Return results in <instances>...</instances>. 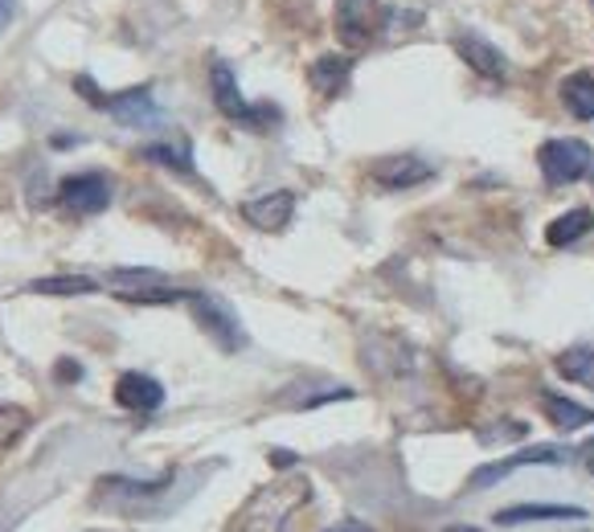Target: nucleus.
<instances>
[{"mask_svg":"<svg viewBox=\"0 0 594 532\" xmlns=\"http://www.w3.org/2000/svg\"><path fill=\"white\" fill-rule=\"evenodd\" d=\"M562 102L574 119H594V74H570L562 83Z\"/></svg>","mask_w":594,"mask_h":532,"instance_id":"nucleus-17","label":"nucleus"},{"mask_svg":"<svg viewBox=\"0 0 594 532\" xmlns=\"http://www.w3.org/2000/svg\"><path fill=\"white\" fill-rule=\"evenodd\" d=\"M369 176H374L381 188H414L422 185V181H431L435 169L419 156H386L369 169Z\"/></svg>","mask_w":594,"mask_h":532,"instance_id":"nucleus-11","label":"nucleus"},{"mask_svg":"<svg viewBox=\"0 0 594 532\" xmlns=\"http://www.w3.org/2000/svg\"><path fill=\"white\" fill-rule=\"evenodd\" d=\"M116 402L131 414H156L164 405V386L148 373H123L116 381Z\"/></svg>","mask_w":594,"mask_h":532,"instance_id":"nucleus-10","label":"nucleus"},{"mask_svg":"<svg viewBox=\"0 0 594 532\" xmlns=\"http://www.w3.org/2000/svg\"><path fill=\"white\" fill-rule=\"evenodd\" d=\"M558 373L565 381H579V386L594 389V348H565L558 357Z\"/></svg>","mask_w":594,"mask_h":532,"instance_id":"nucleus-19","label":"nucleus"},{"mask_svg":"<svg viewBox=\"0 0 594 532\" xmlns=\"http://www.w3.org/2000/svg\"><path fill=\"white\" fill-rule=\"evenodd\" d=\"M565 459H570V455H565L562 446H529V450H517V455H508V459L488 463V467L472 471L467 488L484 491V488H493V484H500L505 475H512L517 467H537V463H565Z\"/></svg>","mask_w":594,"mask_h":532,"instance_id":"nucleus-8","label":"nucleus"},{"mask_svg":"<svg viewBox=\"0 0 594 532\" xmlns=\"http://www.w3.org/2000/svg\"><path fill=\"white\" fill-rule=\"evenodd\" d=\"M312 500V484L304 475H288V479H276L267 484L242 503V512L234 517L230 532H283L288 520Z\"/></svg>","mask_w":594,"mask_h":532,"instance_id":"nucleus-1","label":"nucleus"},{"mask_svg":"<svg viewBox=\"0 0 594 532\" xmlns=\"http://www.w3.org/2000/svg\"><path fill=\"white\" fill-rule=\"evenodd\" d=\"M13 17H17V0H0V33L13 25Z\"/></svg>","mask_w":594,"mask_h":532,"instance_id":"nucleus-22","label":"nucleus"},{"mask_svg":"<svg viewBox=\"0 0 594 532\" xmlns=\"http://www.w3.org/2000/svg\"><path fill=\"white\" fill-rule=\"evenodd\" d=\"M348 74H353V58H345V54H324V58H316L307 66V83H312L324 99H336V95L348 87Z\"/></svg>","mask_w":594,"mask_h":532,"instance_id":"nucleus-14","label":"nucleus"},{"mask_svg":"<svg viewBox=\"0 0 594 532\" xmlns=\"http://www.w3.org/2000/svg\"><path fill=\"white\" fill-rule=\"evenodd\" d=\"M451 532H476V529H451Z\"/></svg>","mask_w":594,"mask_h":532,"instance_id":"nucleus-27","label":"nucleus"},{"mask_svg":"<svg viewBox=\"0 0 594 532\" xmlns=\"http://www.w3.org/2000/svg\"><path fill=\"white\" fill-rule=\"evenodd\" d=\"M30 291L33 295H90L99 291V283L87 274H45V279H33Z\"/></svg>","mask_w":594,"mask_h":532,"instance_id":"nucleus-18","label":"nucleus"},{"mask_svg":"<svg viewBox=\"0 0 594 532\" xmlns=\"http://www.w3.org/2000/svg\"><path fill=\"white\" fill-rule=\"evenodd\" d=\"M324 532H374L365 520H341V524H333V529H324Z\"/></svg>","mask_w":594,"mask_h":532,"instance_id":"nucleus-23","label":"nucleus"},{"mask_svg":"<svg viewBox=\"0 0 594 532\" xmlns=\"http://www.w3.org/2000/svg\"><path fill=\"white\" fill-rule=\"evenodd\" d=\"M493 520L505 529L533 524V520H586V508L579 503H512V508H500Z\"/></svg>","mask_w":594,"mask_h":532,"instance_id":"nucleus-12","label":"nucleus"},{"mask_svg":"<svg viewBox=\"0 0 594 532\" xmlns=\"http://www.w3.org/2000/svg\"><path fill=\"white\" fill-rule=\"evenodd\" d=\"M381 30V4L377 0H336V42L345 50H361Z\"/></svg>","mask_w":594,"mask_h":532,"instance_id":"nucleus-5","label":"nucleus"},{"mask_svg":"<svg viewBox=\"0 0 594 532\" xmlns=\"http://www.w3.org/2000/svg\"><path fill=\"white\" fill-rule=\"evenodd\" d=\"M209 87H214V102H218V111L230 119V123H242V128L262 131L267 123H276L279 119L276 107H267V102L250 107V102L242 99L238 78H234V70L226 66V62H214V66H209Z\"/></svg>","mask_w":594,"mask_h":532,"instance_id":"nucleus-2","label":"nucleus"},{"mask_svg":"<svg viewBox=\"0 0 594 532\" xmlns=\"http://www.w3.org/2000/svg\"><path fill=\"white\" fill-rule=\"evenodd\" d=\"M87 532H107V529H87Z\"/></svg>","mask_w":594,"mask_h":532,"instance_id":"nucleus-28","label":"nucleus"},{"mask_svg":"<svg viewBox=\"0 0 594 532\" xmlns=\"http://www.w3.org/2000/svg\"><path fill=\"white\" fill-rule=\"evenodd\" d=\"M582 463H586V471L594 475V438L586 446H582Z\"/></svg>","mask_w":594,"mask_h":532,"instance_id":"nucleus-25","label":"nucleus"},{"mask_svg":"<svg viewBox=\"0 0 594 532\" xmlns=\"http://www.w3.org/2000/svg\"><path fill=\"white\" fill-rule=\"evenodd\" d=\"M594 230V214L591 209H570V214L553 217L550 226H546V242L550 246H574L579 238H586V234Z\"/></svg>","mask_w":594,"mask_h":532,"instance_id":"nucleus-16","label":"nucleus"},{"mask_svg":"<svg viewBox=\"0 0 594 532\" xmlns=\"http://www.w3.org/2000/svg\"><path fill=\"white\" fill-rule=\"evenodd\" d=\"M188 303H193V316H197V324L205 328V336H209L222 352L247 348V332H242V324H238L230 303L218 300V295H209V291H193Z\"/></svg>","mask_w":594,"mask_h":532,"instance_id":"nucleus-3","label":"nucleus"},{"mask_svg":"<svg viewBox=\"0 0 594 532\" xmlns=\"http://www.w3.org/2000/svg\"><path fill=\"white\" fill-rule=\"evenodd\" d=\"M30 410L25 405H0V450L4 446H13L21 434L30 431Z\"/></svg>","mask_w":594,"mask_h":532,"instance_id":"nucleus-20","label":"nucleus"},{"mask_svg":"<svg viewBox=\"0 0 594 532\" xmlns=\"http://www.w3.org/2000/svg\"><path fill=\"white\" fill-rule=\"evenodd\" d=\"M541 410H546V417H550L553 426H562V431H582V426H591L594 422V410H586V405L570 402V398H562V393H541Z\"/></svg>","mask_w":594,"mask_h":532,"instance_id":"nucleus-15","label":"nucleus"},{"mask_svg":"<svg viewBox=\"0 0 594 532\" xmlns=\"http://www.w3.org/2000/svg\"><path fill=\"white\" fill-rule=\"evenodd\" d=\"M99 107L116 123H123V128H152V123H160V107L152 99V87H131L119 90V95H102Z\"/></svg>","mask_w":594,"mask_h":532,"instance_id":"nucleus-7","label":"nucleus"},{"mask_svg":"<svg viewBox=\"0 0 594 532\" xmlns=\"http://www.w3.org/2000/svg\"><path fill=\"white\" fill-rule=\"evenodd\" d=\"M591 144H582V140H546L541 152H537V164H541V173L550 185H574L582 176L591 173Z\"/></svg>","mask_w":594,"mask_h":532,"instance_id":"nucleus-4","label":"nucleus"},{"mask_svg":"<svg viewBox=\"0 0 594 532\" xmlns=\"http://www.w3.org/2000/svg\"><path fill=\"white\" fill-rule=\"evenodd\" d=\"M291 214H295V193L279 188V193H267V197H255V202L242 205V217H247L255 230L262 234H279L288 230Z\"/></svg>","mask_w":594,"mask_h":532,"instance_id":"nucleus-9","label":"nucleus"},{"mask_svg":"<svg viewBox=\"0 0 594 532\" xmlns=\"http://www.w3.org/2000/svg\"><path fill=\"white\" fill-rule=\"evenodd\" d=\"M58 373H62V381H78V377H83V369H78V365H71V360H62Z\"/></svg>","mask_w":594,"mask_h":532,"instance_id":"nucleus-24","label":"nucleus"},{"mask_svg":"<svg viewBox=\"0 0 594 532\" xmlns=\"http://www.w3.org/2000/svg\"><path fill=\"white\" fill-rule=\"evenodd\" d=\"M271 459H276L279 467H291V463H295V459H291V455H288V450H271Z\"/></svg>","mask_w":594,"mask_h":532,"instance_id":"nucleus-26","label":"nucleus"},{"mask_svg":"<svg viewBox=\"0 0 594 532\" xmlns=\"http://www.w3.org/2000/svg\"><path fill=\"white\" fill-rule=\"evenodd\" d=\"M455 54L472 66L476 74H484V78H505V58H500V50L496 45H488L484 37H476V33H460L455 37Z\"/></svg>","mask_w":594,"mask_h":532,"instance_id":"nucleus-13","label":"nucleus"},{"mask_svg":"<svg viewBox=\"0 0 594 532\" xmlns=\"http://www.w3.org/2000/svg\"><path fill=\"white\" fill-rule=\"evenodd\" d=\"M148 160H156L164 169H176V173H193V156H188V144H152L144 148Z\"/></svg>","mask_w":594,"mask_h":532,"instance_id":"nucleus-21","label":"nucleus"},{"mask_svg":"<svg viewBox=\"0 0 594 532\" xmlns=\"http://www.w3.org/2000/svg\"><path fill=\"white\" fill-rule=\"evenodd\" d=\"M58 202L78 217H95L111 205V181L102 173H78L66 176L58 188Z\"/></svg>","mask_w":594,"mask_h":532,"instance_id":"nucleus-6","label":"nucleus"}]
</instances>
